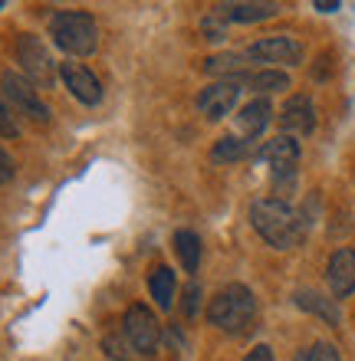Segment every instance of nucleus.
I'll return each mask as SVG.
<instances>
[{"label":"nucleus","mask_w":355,"mask_h":361,"mask_svg":"<svg viewBox=\"0 0 355 361\" xmlns=\"http://www.w3.org/2000/svg\"><path fill=\"white\" fill-rule=\"evenodd\" d=\"M296 305L299 309H306V312H316V315H323L329 325H339V309H336V302L332 299H323L319 293H296Z\"/></svg>","instance_id":"obj_20"},{"label":"nucleus","mask_w":355,"mask_h":361,"mask_svg":"<svg viewBox=\"0 0 355 361\" xmlns=\"http://www.w3.org/2000/svg\"><path fill=\"white\" fill-rule=\"evenodd\" d=\"M243 361H273V348H270V345H257Z\"/></svg>","instance_id":"obj_26"},{"label":"nucleus","mask_w":355,"mask_h":361,"mask_svg":"<svg viewBox=\"0 0 355 361\" xmlns=\"http://www.w3.org/2000/svg\"><path fill=\"white\" fill-rule=\"evenodd\" d=\"M59 76H63L66 89L73 92V99H79L83 105L102 102V82L86 66H79V63H59Z\"/></svg>","instance_id":"obj_10"},{"label":"nucleus","mask_w":355,"mask_h":361,"mask_svg":"<svg viewBox=\"0 0 355 361\" xmlns=\"http://www.w3.org/2000/svg\"><path fill=\"white\" fill-rule=\"evenodd\" d=\"M316 10L319 13H336L339 4H332V0H316Z\"/></svg>","instance_id":"obj_28"},{"label":"nucleus","mask_w":355,"mask_h":361,"mask_svg":"<svg viewBox=\"0 0 355 361\" xmlns=\"http://www.w3.org/2000/svg\"><path fill=\"white\" fill-rule=\"evenodd\" d=\"M247 86L253 89V92H260V99H263V95H270V92L289 89V76L279 73V69H260V73H253V76L247 79Z\"/></svg>","instance_id":"obj_19"},{"label":"nucleus","mask_w":355,"mask_h":361,"mask_svg":"<svg viewBox=\"0 0 355 361\" xmlns=\"http://www.w3.org/2000/svg\"><path fill=\"white\" fill-rule=\"evenodd\" d=\"M17 135H20V118L13 112V105L0 92V138H17Z\"/></svg>","instance_id":"obj_21"},{"label":"nucleus","mask_w":355,"mask_h":361,"mask_svg":"<svg viewBox=\"0 0 355 361\" xmlns=\"http://www.w3.org/2000/svg\"><path fill=\"white\" fill-rule=\"evenodd\" d=\"M250 154V142L247 138H240V135H224L221 142L214 145L211 158L217 164H231V161H240V158H247Z\"/></svg>","instance_id":"obj_17"},{"label":"nucleus","mask_w":355,"mask_h":361,"mask_svg":"<svg viewBox=\"0 0 355 361\" xmlns=\"http://www.w3.org/2000/svg\"><path fill=\"white\" fill-rule=\"evenodd\" d=\"M257 161L270 164L273 171V188H289L296 180V161H299V142L289 135H277L270 138L263 148L257 152Z\"/></svg>","instance_id":"obj_6"},{"label":"nucleus","mask_w":355,"mask_h":361,"mask_svg":"<svg viewBox=\"0 0 355 361\" xmlns=\"http://www.w3.org/2000/svg\"><path fill=\"white\" fill-rule=\"evenodd\" d=\"M201 33L207 39H224V37H227V27H224V20L217 17V13H211V17L201 20Z\"/></svg>","instance_id":"obj_23"},{"label":"nucleus","mask_w":355,"mask_h":361,"mask_svg":"<svg viewBox=\"0 0 355 361\" xmlns=\"http://www.w3.org/2000/svg\"><path fill=\"white\" fill-rule=\"evenodd\" d=\"M247 66V56L243 53H221V56H211L204 59V73H211V76H231L237 79Z\"/></svg>","instance_id":"obj_18"},{"label":"nucleus","mask_w":355,"mask_h":361,"mask_svg":"<svg viewBox=\"0 0 355 361\" xmlns=\"http://www.w3.org/2000/svg\"><path fill=\"white\" fill-rule=\"evenodd\" d=\"M49 37L69 56H89L99 47V23L86 10H63L49 20Z\"/></svg>","instance_id":"obj_3"},{"label":"nucleus","mask_w":355,"mask_h":361,"mask_svg":"<svg viewBox=\"0 0 355 361\" xmlns=\"http://www.w3.org/2000/svg\"><path fill=\"white\" fill-rule=\"evenodd\" d=\"M174 253L181 259L184 273H198V267H201V237L194 230H178L174 233Z\"/></svg>","instance_id":"obj_15"},{"label":"nucleus","mask_w":355,"mask_h":361,"mask_svg":"<svg viewBox=\"0 0 355 361\" xmlns=\"http://www.w3.org/2000/svg\"><path fill=\"white\" fill-rule=\"evenodd\" d=\"M296 361H342V358H339L336 345L316 342V345H309V348H303V352L296 355Z\"/></svg>","instance_id":"obj_22"},{"label":"nucleus","mask_w":355,"mask_h":361,"mask_svg":"<svg viewBox=\"0 0 355 361\" xmlns=\"http://www.w3.org/2000/svg\"><path fill=\"white\" fill-rule=\"evenodd\" d=\"M270 118H273V109H270L267 99H253V102H247L243 109H240V115H237L240 138L253 142L257 135H263V128L270 125Z\"/></svg>","instance_id":"obj_13"},{"label":"nucleus","mask_w":355,"mask_h":361,"mask_svg":"<svg viewBox=\"0 0 355 361\" xmlns=\"http://www.w3.org/2000/svg\"><path fill=\"white\" fill-rule=\"evenodd\" d=\"M106 352L112 355L116 361H128V352H125V345L119 342L116 335H109V338H106Z\"/></svg>","instance_id":"obj_25"},{"label":"nucleus","mask_w":355,"mask_h":361,"mask_svg":"<svg viewBox=\"0 0 355 361\" xmlns=\"http://www.w3.org/2000/svg\"><path fill=\"white\" fill-rule=\"evenodd\" d=\"M279 128H283V135H289V138L313 132V128H316L313 99H309V95H293V99H287L283 112H279Z\"/></svg>","instance_id":"obj_11"},{"label":"nucleus","mask_w":355,"mask_h":361,"mask_svg":"<svg viewBox=\"0 0 355 361\" xmlns=\"http://www.w3.org/2000/svg\"><path fill=\"white\" fill-rule=\"evenodd\" d=\"M17 63H20V76H27L37 89H49L56 79V63L49 56L47 43L33 33H23L17 39Z\"/></svg>","instance_id":"obj_4"},{"label":"nucleus","mask_w":355,"mask_h":361,"mask_svg":"<svg viewBox=\"0 0 355 361\" xmlns=\"http://www.w3.org/2000/svg\"><path fill=\"white\" fill-rule=\"evenodd\" d=\"M240 99V79H221V82H211V86H204L201 95H198V109H201L211 122L224 118V115H231V109L237 105Z\"/></svg>","instance_id":"obj_9"},{"label":"nucleus","mask_w":355,"mask_h":361,"mask_svg":"<svg viewBox=\"0 0 355 361\" xmlns=\"http://www.w3.org/2000/svg\"><path fill=\"white\" fill-rule=\"evenodd\" d=\"M148 293H152L158 309H172L174 302V273L168 267H158L148 276Z\"/></svg>","instance_id":"obj_16"},{"label":"nucleus","mask_w":355,"mask_h":361,"mask_svg":"<svg viewBox=\"0 0 355 361\" xmlns=\"http://www.w3.org/2000/svg\"><path fill=\"white\" fill-rule=\"evenodd\" d=\"M243 56L250 63H263V66H296L303 63V43L293 37H267L250 43Z\"/></svg>","instance_id":"obj_8"},{"label":"nucleus","mask_w":355,"mask_h":361,"mask_svg":"<svg viewBox=\"0 0 355 361\" xmlns=\"http://www.w3.org/2000/svg\"><path fill=\"white\" fill-rule=\"evenodd\" d=\"M0 7H4V4H0Z\"/></svg>","instance_id":"obj_29"},{"label":"nucleus","mask_w":355,"mask_h":361,"mask_svg":"<svg viewBox=\"0 0 355 361\" xmlns=\"http://www.w3.org/2000/svg\"><path fill=\"white\" fill-rule=\"evenodd\" d=\"M13 171H17V168H13V158H10V154L0 148V188L13 180Z\"/></svg>","instance_id":"obj_24"},{"label":"nucleus","mask_w":355,"mask_h":361,"mask_svg":"<svg viewBox=\"0 0 355 361\" xmlns=\"http://www.w3.org/2000/svg\"><path fill=\"white\" fill-rule=\"evenodd\" d=\"M0 89H4V99L13 105V112H20L23 118H30V122H37V125L49 122L47 102L40 99V89L33 86L27 76H20V73H4Z\"/></svg>","instance_id":"obj_5"},{"label":"nucleus","mask_w":355,"mask_h":361,"mask_svg":"<svg viewBox=\"0 0 355 361\" xmlns=\"http://www.w3.org/2000/svg\"><path fill=\"white\" fill-rule=\"evenodd\" d=\"M329 289H332V295L336 299H346V295L355 293V250L342 247L332 253V259H329Z\"/></svg>","instance_id":"obj_12"},{"label":"nucleus","mask_w":355,"mask_h":361,"mask_svg":"<svg viewBox=\"0 0 355 361\" xmlns=\"http://www.w3.org/2000/svg\"><path fill=\"white\" fill-rule=\"evenodd\" d=\"M253 319H257V299H253L247 286L240 283L224 286L221 293H214V299L207 302V322L217 325L221 332H247Z\"/></svg>","instance_id":"obj_2"},{"label":"nucleus","mask_w":355,"mask_h":361,"mask_svg":"<svg viewBox=\"0 0 355 361\" xmlns=\"http://www.w3.org/2000/svg\"><path fill=\"white\" fill-rule=\"evenodd\" d=\"M194 305H198V286H188V293H184V312L194 315Z\"/></svg>","instance_id":"obj_27"},{"label":"nucleus","mask_w":355,"mask_h":361,"mask_svg":"<svg viewBox=\"0 0 355 361\" xmlns=\"http://www.w3.org/2000/svg\"><path fill=\"white\" fill-rule=\"evenodd\" d=\"M277 4H217L214 13L221 20H234V23H260V20H270L277 13Z\"/></svg>","instance_id":"obj_14"},{"label":"nucleus","mask_w":355,"mask_h":361,"mask_svg":"<svg viewBox=\"0 0 355 361\" xmlns=\"http://www.w3.org/2000/svg\"><path fill=\"white\" fill-rule=\"evenodd\" d=\"M122 335L128 338L138 355H155L158 352V342H162V322L155 319V312L148 305H132L125 312V322H122Z\"/></svg>","instance_id":"obj_7"},{"label":"nucleus","mask_w":355,"mask_h":361,"mask_svg":"<svg viewBox=\"0 0 355 361\" xmlns=\"http://www.w3.org/2000/svg\"><path fill=\"white\" fill-rule=\"evenodd\" d=\"M250 224L273 250H293L306 233V224L283 197H260L250 207Z\"/></svg>","instance_id":"obj_1"}]
</instances>
